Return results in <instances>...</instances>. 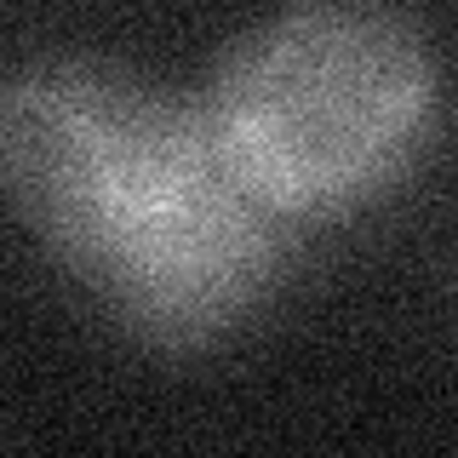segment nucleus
<instances>
[{
	"label": "nucleus",
	"instance_id": "nucleus-1",
	"mask_svg": "<svg viewBox=\"0 0 458 458\" xmlns=\"http://www.w3.org/2000/svg\"><path fill=\"white\" fill-rule=\"evenodd\" d=\"M429 109V52L372 6H298L229 47L207 121L276 207H333L407 161Z\"/></svg>",
	"mask_w": 458,
	"mask_h": 458
},
{
	"label": "nucleus",
	"instance_id": "nucleus-2",
	"mask_svg": "<svg viewBox=\"0 0 458 458\" xmlns=\"http://www.w3.org/2000/svg\"><path fill=\"white\" fill-rule=\"evenodd\" d=\"M218 155L207 109L121 69L52 57L0 92V172L18 212L81 269L138 235Z\"/></svg>",
	"mask_w": 458,
	"mask_h": 458
},
{
	"label": "nucleus",
	"instance_id": "nucleus-3",
	"mask_svg": "<svg viewBox=\"0 0 458 458\" xmlns=\"http://www.w3.org/2000/svg\"><path fill=\"white\" fill-rule=\"evenodd\" d=\"M276 269V200L229 166L224 143L183 195L126 235L92 276L109 310L155 344H200L224 333Z\"/></svg>",
	"mask_w": 458,
	"mask_h": 458
}]
</instances>
